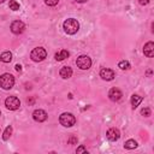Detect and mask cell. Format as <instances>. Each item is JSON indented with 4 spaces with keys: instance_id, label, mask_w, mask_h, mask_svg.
Here are the masks:
<instances>
[{
    "instance_id": "11",
    "label": "cell",
    "mask_w": 154,
    "mask_h": 154,
    "mask_svg": "<svg viewBox=\"0 0 154 154\" xmlns=\"http://www.w3.org/2000/svg\"><path fill=\"white\" fill-rule=\"evenodd\" d=\"M122 96H123V93L118 88H112L108 91V97L111 101H119L122 99Z\"/></svg>"
},
{
    "instance_id": "27",
    "label": "cell",
    "mask_w": 154,
    "mask_h": 154,
    "mask_svg": "<svg viewBox=\"0 0 154 154\" xmlns=\"http://www.w3.org/2000/svg\"><path fill=\"white\" fill-rule=\"evenodd\" d=\"M76 1H77V2H79V4H83V2H85L87 0H76Z\"/></svg>"
},
{
    "instance_id": "12",
    "label": "cell",
    "mask_w": 154,
    "mask_h": 154,
    "mask_svg": "<svg viewBox=\"0 0 154 154\" xmlns=\"http://www.w3.org/2000/svg\"><path fill=\"white\" fill-rule=\"evenodd\" d=\"M143 53H144V55L148 57V58H152V57L154 55V43H153L152 41H149V42H147V43L144 45V47H143Z\"/></svg>"
},
{
    "instance_id": "24",
    "label": "cell",
    "mask_w": 154,
    "mask_h": 154,
    "mask_svg": "<svg viewBox=\"0 0 154 154\" xmlns=\"http://www.w3.org/2000/svg\"><path fill=\"white\" fill-rule=\"evenodd\" d=\"M76 153H87V148L84 146H79L77 149H76Z\"/></svg>"
},
{
    "instance_id": "2",
    "label": "cell",
    "mask_w": 154,
    "mask_h": 154,
    "mask_svg": "<svg viewBox=\"0 0 154 154\" xmlns=\"http://www.w3.org/2000/svg\"><path fill=\"white\" fill-rule=\"evenodd\" d=\"M14 85V77L11 73H2L0 76V87L5 90H10Z\"/></svg>"
},
{
    "instance_id": "3",
    "label": "cell",
    "mask_w": 154,
    "mask_h": 154,
    "mask_svg": "<svg viewBox=\"0 0 154 154\" xmlns=\"http://www.w3.org/2000/svg\"><path fill=\"white\" fill-rule=\"evenodd\" d=\"M59 122H60V124H61L63 126H65V128H71V126H73L75 123H76V117H75L72 113L65 112V113H63V114L59 117Z\"/></svg>"
},
{
    "instance_id": "29",
    "label": "cell",
    "mask_w": 154,
    "mask_h": 154,
    "mask_svg": "<svg viewBox=\"0 0 154 154\" xmlns=\"http://www.w3.org/2000/svg\"><path fill=\"white\" fill-rule=\"evenodd\" d=\"M0 116H1V111H0Z\"/></svg>"
},
{
    "instance_id": "20",
    "label": "cell",
    "mask_w": 154,
    "mask_h": 154,
    "mask_svg": "<svg viewBox=\"0 0 154 154\" xmlns=\"http://www.w3.org/2000/svg\"><path fill=\"white\" fill-rule=\"evenodd\" d=\"M8 7H10V10H12V11H18V10H19V4H18L16 0H11L10 4H8Z\"/></svg>"
},
{
    "instance_id": "1",
    "label": "cell",
    "mask_w": 154,
    "mask_h": 154,
    "mask_svg": "<svg viewBox=\"0 0 154 154\" xmlns=\"http://www.w3.org/2000/svg\"><path fill=\"white\" fill-rule=\"evenodd\" d=\"M63 28H64V30H65L66 34H69V35H75V34L79 30V23H78V20L75 19V18H69V19H66V20L64 22Z\"/></svg>"
},
{
    "instance_id": "8",
    "label": "cell",
    "mask_w": 154,
    "mask_h": 154,
    "mask_svg": "<svg viewBox=\"0 0 154 154\" xmlns=\"http://www.w3.org/2000/svg\"><path fill=\"white\" fill-rule=\"evenodd\" d=\"M47 117H48V114H47V112L46 111H43V109H35L34 112H32V118H34V120H36V122H38V123H42V122H45L46 119H47Z\"/></svg>"
},
{
    "instance_id": "26",
    "label": "cell",
    "mask_w": 154,
    "mask_h": 154,
    "mask_svg": "<svg viewBox=\"0 0 154 154\" xmlns=\"http://www.w3.org/2000/svg\"><path fill=\"white\" fill-rule=\"evenodd\" d=\"M14 67H16V70H17V71H20V70H22V66H20V65H18V64H17Z\"/></svg>"
},
{
    "instance_id": "21",
    "label": "cell",
    "mask_w": 154,
    "mask_h": 154,
    "mask_svg": "<svg viewBox=\"0 0 154 154\" xmlns=\"http://www.w3.org/2000/svg\"><path fill=\"white\" fill-rule=\"evenodd\" d=\"M76 143H77V137L73 136V135H71L69 137V140H67V144H76Z\"/></svg>"
},
{
    "instance_id": "19",
    "label": "cell",
    "mask_w": 154,
    "mask_h": 154,
    "mask_svg": "<svg viewBox=\"0 0 154 154\" xmlns=\"http://www.w3.org/2000/svg\"><path fill=\"white\" fill-rule=\"evenodd\" d=\"M118 67H120L122 70H129L130 69V63L128 60H122V61H119Z\"/></svg>"
},
{
    "instance_id": "6",
    "label": "cell",
    "mask_w": 154,
    "mask_h": 154,
    "mask_svg": "<svg viewBox=\"0 0 154 154\" xmlns=\"http://www.w3.org/2000/svg\"><path fill=\"white\" fill-rule=\"evenodd\" d=\"M5 106L7 109L10 111H14V109H18L19 106H20V101L17 96H8L6 100H5Z\"/></svg>"
},
{
    "instance_id": "13",
    "label": "cell",
    "mask_w": 154,
    "mask_h": 154,
    "mask_svg": "<svg viewBox=\"0 0 154 154\" xmlns=\"http://www.w3.org/2000/svg\"><path fill=\"white\" fill-rule=\"evenodd\" d=\"M59 75H60L61 78L67 79V78H70L72 76V69L70 66H63L60 69V71H59Z\"/></svg>"
},
{
    "instance_id": "14",
    "label": "cell",
    "mask_w": 154,
    "mask_h": 154,
    "mask_svg": "<svg viewBox=\"0 0 154 154\" xmlns=\"http://www.w3.org/2000/svg\"><path fill=\"white\" fill-rule=\"evenodd\" d=\"M69 55H70V53H69V51H66V49H61L60 52H58V53H55V55H54V58H55V60H58V61H61V60H64V59H66V58H69Z\"/></svg>"
},
{
    "instance_id": "15",
    "label": "cell",
    "mask_w": 154,
    "mask_h": 154,
    "mask_svg": "<svg viewBox=\"0 0 154 154\" xmlns=\"http://www.w3.org/2000/svg\"><path fill=\"white\" fill-rule=\"evenodd\" d=\"M12 60V53L10 51H5L0 54V61L2 63H10Z\"/></svg>"
},
{
    "instance_id": "9",
    "label": "cell",
    "mask_w": 154,
    "mask_h": 154,
    "mask_svg": "<svg viewBox=\"0 0 154 154\" xmlns=\"http://www.w3.org/2000/svg\"><path fill=\"white\" fill-rule=\"evenodd\" d=\"M106 136H107V138H108L109 141L114 142V141L119 140V137H120V131H119L117 128H111V129L107 130Z\"/></svg>"
},
{
    "instance_id": "16",
    "label": "cell",
    "mask_w": 154,
    "mask_h": 154,
    "mask_svg": "<svg viewBox=\"0 0 154 154\" xmlns=\"http://www.w3.org/2000/svg\"><path fill=\"white\" fill-rule=\"evenodd\" d=\"M131 106H132V108L135 109L141 102H142V96H140V95H137V94H134L132 96H131Z\"/></svg>"
},
{
    "instance_id": "7",
    "label": "cell",
    "mask_w": 154,
    "mask_h": 154,
    "mask_svg": "<svg viewBox=\"0 0 154 154\" xmlns=\"http://www.w3.org/2000/svg\"><path fill=\"white\" fill-rule=\"evenodd\" d=\"M11 31L13 32V34H16V35H19V34H22L24 30H25V24L22 22V20H13L12 23H11Z\"/></svg>"
},
{
    "instance_id": "5",
    "label": "cell",
    "mask_w": 154,
    "mask_h": 154,
    "mask_svg": "<svg viewBox=\"0 0 154 154\" xmlns=\"http://www.w3.org/2000/svg\"><path fill=\"white\" fill-rule=\"evenodd\" d=\"M76 64L81 70H88L91 66V59L88 55H79L76 60Z\"/></svg>"
},
{
    "instance_id": "25",
    "label": "cell",
    "mask_w": 154,
    "mask_h": 154,
    "mask_svg": "<svg viewBox=\"0 0 154 154\" xmlns=\"http://www.w3.org/2000/svg\"><path fill=\"white\" fill-rule=\"evenodd\" d=\"M137 1H138V4H140V5H142V6L148 5V4L150 2V0H137Z\"/></svg>"
},
{
    "instance_id": "10",
    "label": "cell",
    "mask_w": 154,
    "mask_h": 154,
    "mask_svg": "<svg viewBox=\"0 0 154 154\" xmlns=\"http://www.w3.org/2000/svg\"><path fill=\"white\" fill-rule=\"evenodd\" d=\"M100 77H101L102 79H105V81H112V79L116 77V73H114L113 70L105 67V69H102V70L100 71Z\"/></svg>"
},
{
    "instance_id": "4",
    "label": "cell",
    "mask_w": 154,
    "mask_h": 154,
    "mask_svg": "<svg viewBox=\"0 0 154 154\" xmlns=\"http://www.w3.org/2000/svg\"><path fill=\"white\" fill-rule=\"evenodd\" d=\"M46 57H47V52H46V49L42 48V47H36V48H34V49L31 51V53H30V58H31L34 61H36V63L45 60Z\"/></svg>"
},
{
    "instance_id": "18",
    "label": "cell",
    "mask_w": 154,
    "mask_h": 154,
    "mask_svg": "<svg viewBox=\"0 0 154 154\" xmlns=\"http://www.w3.org/2000/svg\"><path fill=\"white\" fill-rule=\"evenodd\" d=\"M11 135H12V126L10 125V126H7V128L5 129V131H4V134H2V140H4V141H7V140L11 137Z\"/></svg>"
},
{
    "instance_id": "22",
    "label": "cell",
    "mask_w": 154,
    "mask_h": 154,
    "mask_svg": "<svg viewBox=\"0 0 154 154\" xmlns=\"http://www.w3.org/2000/svg\"><path fill=\"white\" fill-rule=\"evenodd\" d=\"M150 113H152V112H150V109H149L148 107H146V108H143V109L141 111V114H142L143 117H149Z\"/></svg>"
},
{
    "instance_id": "28",
    "label": "cell",
    "mask_w": 154,
    "mask_h": 154,
    "mask_svg": "<svg viewBox=\"0 0 154 154\" xmlns=\"http://www.w3.org/2000/svg\"><path fill=\"white\" fill-rule=\"evenodd\" d=\"M4 1H5V0H0V4H1V2H4Z\"/></svg>"
},
{
    "instance_id": "17",
    "label": "cell",
    "mask_w": 154,
    "mask_h": 154,
    "mask_svg": "<svg viewBox=\"0 0 154 154\" xmlns=\"http://www.w3.org/2000/svg\"><path fill=\"white\" fill-rule=\"evenodd\" d=\"M136 147H137V142L135 140H128L124 143V148L125 149H135Z\"/></svg>"
},
{
    "instance_id": "23",
    "label": "cell",
    "mask_w": 154,
    "mask_h": 154,
    "mask_svg": "<svg viewBox=\"0 0 154 154\" xmlns=\"http://www.w3.org/2000/svg\"><path fill=\"white\" fill-rule=\"evenodd\" d=\"M45 2H46V5H48V6H55V5L59 2V0H45Z\"/></svg>"
}]
</instances>
